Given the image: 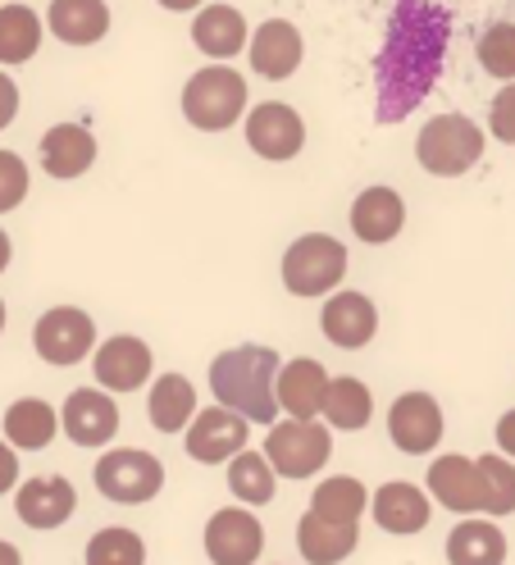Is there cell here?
<instances>
[{
	"mask_svg": "<svg viewBox=\"0 0 515 565\" xmlns=\"http://www.w3.org/2000/svg\"><path fill=\"white\" fill-rule=\"evenodd\" d=\"M283 356L273 347L260 342H243L228 347L211 361V393L215 406L243 415L247 424H269L279 419V402H273V379H279Z\"/></svg>",
	"mask_w": 515,
	"mask_h": 565,
	"instance_id": "1",
	"label": "cell"
},
{
	"mask_svg": "<svg viewBox=\"0 0 515 565\" xmlns=\"http://www.w3.org/2000/svg\"><path fill=\"white\" fill-rule=\"evenodd\" d=\"M183 119L196 132H228L233 124H243L251 110L247 78L233 64H201L196 74L183 83Z\"/></svg>",
	"mask_w": 515,
	"mask_h": 565,
	"instance_id": "2",
	"label": "cell"
},
{
	"mask_svg": "<svg viewBox=\"0 0 515 565\" xmlns=\"http://www.w3.org/2000/svg\"><path fill=\"white\" fill-rule=\"evenodd\" d=\"M489 137L470 115H433L416 137V160L433 179H461L484 160Z\"/></svg>",
	"mask_w": 515,
	"mask_h": 565,
	"instance_id": "3",
	"label": "cell"
},
{
	"mask_svg": "<svg viewBox=\"0 0 515 565\" xmlns=\"http://www.w3.org/2000/svg\"><path fill=\"white\" fill-rule=\"evenodd\" d=\"M347 246H342L333 233H301L283 260H279V274H283V288L292 297H305V301H315V297H329L337 292V282L347 278Z\"/></svg>",
	"mask_w": 515,
	"mask_h": 565,
	"instance_id": "4",
	"label": "cell"
},
{
	"mask_svg": "<svg viewBox=\"0 0 515 565\" xmlns=\"http://www.w3.org/2000/svg\"><path fill=\"white\" fill-rule=\"evenodd\" d=\"M92 483L106 502L115 507H147L160 498L164 488V461L142 447H110L96 456Z\"/></svg>",
	"mask_w": 515,
	"mask_h": 565,
	"instance_id": "5",
	"label": "cell"
},
{
	"mask_svg": "<svg viewBox=\"0 0 515 565\" xmlns=\"http://www.w3.org/2000/svg\"><path fill=\"white\" fill-rule=\"evenodd\" d=\"M333 456V429L324 419H273L265 434V461L279 479H315Z\"/></svg>",
	"mask_w": 515,
	"mask_h": 565,
	"instance_id": "6",
	"label": "cell"
},
{
	"mask_svg": "<svg viewBox=\"0 0 515 565\" xmlns=\"http://www.w3.org/2000/svg\"><path fill=\"white\" fill-rule=\"evenodd\" d=\"M32 351L55 370L78 365L96 351V320L83 306H51L32 324Z\"/></svg>",
	"mask_w": 515,
	"mask_h": 565,
	"instance_id": "7",
	"label": "cell"
},
{
	"mask_svg": "<svg viewBox=\"0 0 515 565\" xmlns=\"http://www.w3.org/2000/svg\"><path fill=\"white\" fill-rule=\"evenodd\" d=\"M243 137H247L251 156H260L269 164H288L305 147V119L288 100H260L243 119Z\"/></svg>",
	"mask_w": 515,
	"mask_h": 565,
	"instance_id": "8",
	"label": "cell"
},
{
	"mask_svg": "<svg viewBox=\"0 0 515 565\" xmlns=\"http://www.w3.org/2000/svg\"><path fill=\"white\" fill-rule=\"evenodd\" d=\"M201 547H205V561L211 565H260L265 524L247 507H219L211 520H205Z\"/></svg>",
	"mask_w": 515,
	"mask_h": 565,
	"instance_id": "9",
	"label": "cell"
},
{
	"mask_svg": "<svg viewBox=\"0 0 515 565\" xmlns=\"http://www.w3.org/2000/svg\"><path fill=\"white\" fill-rule=\"evenodd\" d=\"M151 370H155V351L137 338V333H115L106 342H96L92 351V374H96V387L100 393H142L151 383Z\"/></svg>",
	"mask_w": 515,
	"mask_h": 565,
	"instance_id": "10",
	"label": "cell"
},
{
	"mask_svg": "<svg viewBox=\"0 0 515 565\" xmlns=\"http://www.w3.org/2000/svg\"><path fill=\"white\" fill-rule=\"evenodd\" d=\"M247 443H251V424L224 406L196 411L192 424L183 429V451L196 466H228L237 451H247Z\"/></svg>",
	"mask_w": 515,
	"mask_h": 565,
	"instance_id": "11",
	"label": "cell"
},
{
	"mask_svg": "<svg viewBox=\"0 0 515 565\" xmlns=\"http://www.w3.org/2000/svg\"><path fill=\"white\" fill-rule=\"evenodd\" d=\"M60 434L74 447H110L119 434V406L100 387H74L60 406Z\"/></svg>",
	"mask_w": 515,
	"mask_h": 565,
	"instance_id": "12",
	"label": "cell"
},
{
	"mask_svg": "<svg viewBox=\"0 0 515 565\" xmlns=\"http://www.w3.org/2000/svg\"><path fill=\"white\" fill-rule=\"evenodd\" d=\"M442 434H448V419H442V406L433 393H401L388 406V438L397 451L406 456H429Z\"/></svg>",
	"mask_w": 515,
	"mask_h": 565,
	"instance_id": "13",
	"label": "cell"
},
{
	"mask_svg": "<svg viewBox=\"0 0 515 565\" xmlns=\"http://www.w3.org/2000/svg\"><path fill=\"white\" fill-rule=\"evenodd\" d=\"M78 511V488L64 475H37V479H19L14 488V515L37 529V534H51V529L68 524Z\"/></svg>",
	"mask_w": 515,
	"mask_h": 565,
	"instance_id": "14",
	"label": "cell"
},
{
	"mask_svg": "<svg viewBox=\"0 0 515 565\" xmlns=\"http://www.w3.org/2000/svg\"><path fill=\"white\" fill-rule=\"evenodd\" d=\"M320 333L342 351H361V347L374 342V333H379V306L356 288H337V292L324 297Z\"/></svg>",
	"mask_w": 515,
	"mask_h": 565,
	"instance_id": "15",
	"label": "cell"
},
{
	"mask_svg": "<svg viewBox=\"0 0 515 565\" xmlns=\"http://www.w3.org/2000/svg\"><path fill=\"white\" fill-rule=\"evenodd\" d=\"M369 520L384 529L393 539H410V534H425L429 520H433V502L420 483H406V479H388L374 488L369 498Z\"/></svg>",
	"mask_w": 515,
	"mask_h": 565,
	"instance_id": "16",
	"label": "cell"
},
{
	"mask_svg": "<svg viewBox=\"0 0 515 565\" xmlns=\"http://www.w3.org/2000/svg\"><path fill=\"white\" fill-rule=\"evenodd\" d=\"M251 42V23L237 6H224V0H205L192 19V46L215 60V64H228L233 55H243Z\"/></svg>",
	"mask_w": 515,
	"mask_h": 565,
	"instance_id": "17",
	"label": "cell"
},
{
	"mask_svg": "<svg viewBox=\"0 0 515 565\" xmlns=\"http://www.w3.org/2000/svg\"><path fill=\"white\" fill-rule=\"evenodd\" d=\"M247 60L260 78L269 83H288L301 60H305V42H301V32L297 23L288 19H265L260 28H251V42H247Z\"/></svg>",
	"mask_w": 515,
	"mask_h": 565,
	"instance_id": "18",
	"label": "cell"
},
{
	"mask_svg": "<svg viewBox=\"0 0 515 565\" xmlns=\"http://www.w3.org/2000/svg\"><path fill=\"white\" fill-rule=\"evenodd\" d=\"M347 220H352L356 242H365V246H388V242H397L401 228H406V201H401L397 188L374 183V188L356 192Z\"/></svg>",
	"mask_w": 515,
	"mask_h": 565,
	"instance_id": "19",
	"label": "cell"
},
{
	"mask_svg": "<svg viewBox=\"0 0 515 565\" xmlns=\"http://www.w3.org/2000/svg\"><path fill=\"white\" fill-rule=\"evenodd\" d=\"M324 393H329V370L311 356H297L279 365L273 379V402L288 419H320L324 411Z\"/></svg>",
	"mask_w": 515,
	"mask_h": 565,
	"instance_id": "20",
	"label": "cell"
},
{
	"mask_svg": "<svg viewBox=\"0 0 515 565\" xmlns=\"http://www.w3.org/2000/svg\"><path fill=\"white\" fill-rule=\"evenodd\" d=\"M96 151L100 147H96L87 124H55V128L42 132V147H37L42 173H51V179H60V183L83 179V173L96 164Z\"/></svg>",
	"mask_w": 515,
	"mask_h": 565,
	"instance_id": "21",
	"label": "cell"
},
{
	"mask_svg": "<svg viewBox=\"0 0 515 565\" xmlns=\"http://www.w3.org/2000/svg\"><path fill=\"white\" fill-rule=\"evenodd\" d=\"M425 492L429 502H438L452 515H479V475H474V461L461 451L433 456V466L425 475Z\"/></svg>",
	"mask_w": 515,
	"mask_h": 565,
	"instance_id": "22",
	"label": "cell"
},
{
	"mask_svg": "<svg viewBox=\"0 0 515 565\" xmlns=\"http://www.w3.org/2000/svg\"><path fill=\"white\" fill-rule=\"evenodd\" d=\"M356 547H361V524L324 520L315 511H305L297 520V552L305 565H342Z\"/></svg>",
	"mask_w": 515,
	"mask_h": 565,
	"instance_id": "23",
	"label": "cell"
},
{
	"mask_svg": "<svg viewBox=\"0 0 515 565\" xmlns=\"http://www.w3.org/2000/svg\"><path fill=\"white\" fill-rule=\"evenodd\" d=\"M46 32L64 46H96L110 32V6L106 0H51Z\"/></svg>",
	"mask_w": 515,
	"mask_h": 565,
	"instance_id": "24",
	"label": "cell"
},
{
	"mask_svg": "<svg viewBox=\"0 0 515 565\" xmlns=\"http://www.w3.org/2000/svg\"><path fill=\"white\" fill-rule=\"evenodd\" d=\"M196 411H201L196 406V387H192L187 374L169 370V374H155L151 379V393H147V419H151V429L183 434Z\"/></svg>",
	"mask_w": 515,
	"mask_h": 565,
	"instance_id": "25",
	"label": "cell"
},
{
	"mask_svg": "<svg viewBox=\"0 0 515 565\" xmlns=\"http://www.w3.org/2000/svg\"><path fill=\"white\" fill-rule=\"evenodd\" d=\"M0 429H6V443L14 451H46L60 434V411L46 397H19L6 406Z\"/></svg>",
	"mask_w": 515,
	"mask_h": 565,
	"instance_id": "26",
	"label": "cell"
},
{
	"mask_svg": "<svg viewBox=\"0 0 515 565\" xmlns=\"http://www.w3.org/2000/svg\"><path fill=\"white\" fill-rule=\"evenodd\" d=\"M320 419L337 434H361L365 424L374 419V393L369 383L356 379V374H337L329 379V393H324V411Z\"/></svg>",
	"mask_w": 515,
	"mask_h": 565,
	"instance_id": "27",
	"label": "cell"
},
{
	"mask_svg": "<svg viewBox=\"0 0 515 565\" xmlns=\"http://www.w3.org/2000/svg\"><path fill=\"white\" fill-rule=\"evenodd\" d=\"M448 565H506V534L497 520L465 515L448 534Z\"/></svg>",
	"mask_w": 515,
	"mask_h": 565,
	"instance_id": "28",
	"label": "cell"
},
{
	"mask_svg": "<svg viewBox=\"0 0 515 565\" xmlns=\"http://www.w3.org/2000/svg\"><path fill=\"white\" fill-rule=\"evenodd\" d=\"M42 14L32 6H19V0H6L0 6V64H28L42 51Z\"/></svg>",
	"mask_w": 515,
	"mask_h": 565,
	"instance_id": "29",
	"label": "cell"
},
{
	"mask_svg": "<svg viewBox=\"0 0 515 565\" xmlns=\"http://www.w3.org/2000/svg\"><path fill=\"white\" fill-rule=\"evenodd\" d=\"M228 492L237 498V507H269L273 492H279V475H273V466L265 461V451H237L228 461Z\"/></svg>",
	"mask_w": 515,
	"mask_h": 565,
	"instance_id": "30",
	"label": "cell"
},
{
	"mask_svg": "<svg viewBox=\"0 0 515 565\" xmlns=\"http://www.w3.org/2000/svg\"><path fill=\"white\" fill-rule=\"evenodd\" d=\"M324 520H342V524H361V515L369 511V488L356 479V475H333V479H320L315 492H311V507Z\"/></svg>",
	"mask_w": 515,
	"mask_h": 565,
	"instance_id": "31",
	"label": "cell"
},
{
	"mask_svg": "<svg viewBox=\"0 0 515 565\" xmlns=\"http://www.w3.org/2000/svg\"><path fill=\"white\" fill-rule=\"evenodd\" d=\"M479 475V515H511L515 511V461H506L502 451H484L474 461Z\"/></svg>",
	"mask_w": 515,
	"mask_h": 565,
	"instance_id": "32",
	"label": "cell"
},
{
	"mask_svg": "<svg viewBox=\"0 0 515 565\" xmlns=\"http://www.w3.org/2000/svg\"><path fill=\"white\" fill-rule=\"evenodd\" d=\"M83 561L87 565H147V543L128 524H106L87 539Z\"/></svg>",
	"mask_w": 515,
	"mask_h": 565,
	"instance_id": "33",
	"label": "cell"
},
{
	"mask_svg": "<svg viewBox=\"0 0 515 565\" xmlns=\"http://www.w3.org/2000/svg\"><path fill=\"white\" fill-rule=\"evenodd\" d=\"M474 55L484 64V74H493L497 83H515V23H489L479 32Z\"/></svg>",
	"mask_w": 515,
	"mask_h": 565,
	"instance_id": "34",
	"label": "cell"
},
{
	"mask_svg": "<svg viewBox=\"0 0 515 565\" xmlns=\"http://www.w3.org/2000/svg\"><path fill=\"white\" fill-rule=\"evenodd\" d=\"M32 192V173H28V160L10 147H0V215L19 210Z\"/></svg>",
	"mask_w": 515,
	"mask_h": 565,
	"instance_id": "35",
	"label": "cell"
},
{
	"mask_svg": "<svg viewBox=\"0 0 515 565\" xmlns=\"http://www.w3.org/2000/svg\"><path fill=\"white\" fill-rule=\"evenodd\" d=\"M489 132L506 147H515V83H502V92L489 105Z\"/></svg>",
	"mask_w": 515,
	"mask_h": 565,
	"instance_id": "36",
	"label": "cell"
},
{
	"mask_svg": "<svg viewBox=\"0 0 515 565\" xmlns=\"http://www.w3.org/2000/svg\"><path fill=\"white\" fill-rule=\"evenodd\" d=\"M19 105H23V92H19V83L0 68V132H6L14 119H19Z\"/></svg>",
	"mask_w": 515,
	"mask_h": 565,
	"instance_id": "37",
	"label": "cell"
},
{
	"mask_svg": "<svg viewBox=\"0 0 515 565\" xmlns=\"http://www.w3.org/2000/svg\"><path fill=\"white\" fill-rule=\"evenodd\" d=\"M14 488H19V451L0 438V498L14 492Z\"/></svg>",
	"mask_w": 515,
	"mask_h": 565,
	"instance_id": "38",
	"label": "cell"
},
{
	"mask_svg": "<svg viewBox=\"0 0 515 565\" xmlns=\"http://www.w3.org/2000/svg\"><path fill=\"white\" fill-rule=\"evenodd\" d=\"M497 451L506 456V461H515V411H506L497 419Z\"/></svg>",
	"mask_w": 515,
	"mask_h": 565,
	"instance_id": "39",
	"label": "cell"
},
{
	"mask_svg": "<svg viewBox=\"0 0 515 565\" xmlns=\"http://www.w3.org/2000/svg\"><path fill=\"white\" fill-rule=\"evenodd\" d=\"M155 6H160V10H169V14H187V10L196 14V10L205 6V0H155Z\"/></svg>",
	"mask_w": 515,
	"mask_h": 565,
	"instance_id": "40",
	"label": "cell"
},
{
	"mask_svg": "<svg viewBox=\"0 0 515 565\" xmlns=\"http://www.w3.org/2000/svg\"><path fill=\"white\" fill-rule=\"evenodd\" d=\"M0 565H23V552L10 539H0Z\"/></svg>",
	"mask_w": 515,
	"mask_h": 565,
	"instance_id": "41",
	"label": "cell"
},
{
	"mask_svg": "<svg viewBox=\"0 0 515 565\" xmlns=\"http://www.w3.org/2000/svg\"><path fill=\"white\" fill-rule=\"evenodd\" d=\"M10 260H14V242H10V233L0 228V274L10 269Z\"/></svg>",
	"mask_w": 515,
	"mask_h": 565,
	"instance_id": "42",
	"label": "cell"
},
{
	"mask_svg": "<svg viewBox=\"0 0 515 565\" xmlns=\"http://www.w3.org/2000/svg\"><path fill=\"white\" fill-rule=\"evenodd\" d=\"M6 324H10V315H6V297H0V333H6Z\"/></svg>",
	"mask_w": 515,
	"mask_h": 565,
	"instance_id": "43",
	"label": "cell"
}]
</instances>
